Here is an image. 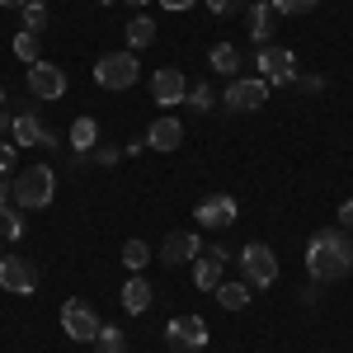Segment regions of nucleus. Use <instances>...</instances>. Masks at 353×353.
Here are the masks:
<instances>
[{"mask_svg": "<svg viewBox=\"0 0 353 353\" xmlns=\"http://www.w3.org/2000/svg\"><path fill=\"white\" fill-rule=\"evenodd\" d=\"M306 269L316 283H339L353 273V241L344 226H330V231H316L311 245H306Z\"/></svg>", "mask_w": 353, "mask_h": 353, "instance_id": "obj_1", "label": "nucleus"}, {"mask_svg": "<svg viewBox=\"0 0 353 353\" xmlns=\"http://www.w3.org/2000/svg\"><path fill=\"white\" fill-rule=\"evenodd\" d=\"M52 193H57L52 165H28V170H19V174L10 179V198H14L19 208H48Z\"/></svg>", "mask_w": 353, "mask_h": 353, "instance_id": "obj_2", "label": "nucleus"}, {"mask_svg": "<svg viewBox=\"0 0 353 353\" xmlns=\"http://www.w3.org/2000/svg\"><path fill=\"white\" fill-rule=\"evenodd\" d=\"M137 76H141V66H137L132 52H109V57H99V66H94V81L104 90H132Z\"/></svg>", "mask_w": 353, "mask_h": 353, "instance_id": "obj_3", "label": "nucleus"}, {"mask_svg": "<svg viewBox=\"0 0 353 353\" xmlns=\"http://www.w3.org/2000/svg\"><path fill=\"white\" fill-rule=\"evenodd\" d=\"M254 66H259V81L273 85H292L297 81V57H292V48H259V57H254Z\"/></svg>", "mask_w": 353, "mask_h": 353, "instance_id": "obj_4", "label": "nucleus"}, {"mask_svg": "<svg viewBox=\"0 0 353 353\" xmlns=\"http://www.w3.org/2000/svg\"><path fill=\"white\" fill-rule=\"evenodd\" d=\"M241 273L245 283H254V288H269V283H278V254H273L269 245H245L241 250Z\"/></svg>", "mask_w": 353, "mask_h": 353, "instance_id": "obj_5", "label": "nucleus"}, {"mask_svg": "<svg viewBox=\"0 0 353 353\" xmlns=\"http://www.w3.org/2000/svg\"><path fill=\"white\" fill-rule=\"evenodd\" d=\"M0 288L14 292V297H33V288H38V269L28 264L24 254H0Z\"/></svg>", "mask_w": 353, "mask_h": 353, "instance_id": "obj_6", "label": "nucleus"}, {"mask_svg": "<svg viewBox=\"0 0 353 353\" xmlns=\"http://www.w3.org/2000/svg\"><path fill=\"white\" fill-rule=\"evenodd\" d=\"M99 316H94V306L90 301H66L61 306V330L76 339V344H94V334H99Z\"/></svg>", "mask_w": 353, "mask_h": 353, "instance_id": "obj_7", "label": "nucleus"}, {"mask_svg": "<svg viewBox=\"0 0 353 353\" xmlns=\"http://www.w3.org/2000/svg\"><path fill=\"white\" fill-rule=\"evenodd\" d=\"M226 259H231V250H226V245H208V250L193 259V283H198L203 292H217V288H221V273H226Z\"/></svg>", "mask_w": 353, "mask_h": 353, "instance_id": "obj_8", "label": "nucleus"}, {"mask_svg": "<svg viewBox=\"0 0 353 353\" xmlns=\"http://www.w3.org/2000/svg\"><path fill=\"white\" fill-rule=\"evenodd\" d=\"M264 99H269V81H250V76H236V81L226 85V104L236 113H254V109H264Z\"/></svg>", "mask_w": 353, "mask_h": 353, "instance_id": "obj_9", "label": "nucleus"}, {"mask_svg": "<svg viewBox=\"0 0 353 353\" xmlns=\"http://www.w3.org/2000/svg\"><path fill=\"white\" fill-rule=\"evenodd\" d=\"M165 339H170V349H198L203 353V344H208V321L203 316H179V321H170L165 325Z\"/></svg>", "mask_w": 353, "mask_h": 353, "instance_id": "obj_10", "label": "nucleus"}, {"mask_svg": "<svg viewBox=\"0 0 353 353\" xmlns=\"http://www.w3.org/2000/svg\"><path fill=\"white\" fill-rule=\"evenodd\" d=\"M28 90H33V99H61L66 94V71L52 66V61H33L28 66Z\"/></svg>", "mask_w": 353, "mask_h": 353, "instance_id": "obj_11", "label": "nucleus"}, {"mask_svg": "<svg viewBox=\"0 0 353 353\" xmlns=\"http://www.w3.org/2000/svg\"><path fill=\"white\" fill-rule=\"evenodd\" d=\"M193 217L203 221V226H212V231H221V226H231V221L241 217V208H236L231 193H208V198L193 208Z\"/></svg>", "mask_w": 353, "mask_h": 353, "instance_id": "obj_12", "label": "nucleus"}, {"mask_svg": "<svg viewBox=\"0 0 353 353\" xmlns=\"http://www.w3.org/2000/svg\"><path fill=\"white\" fill-rule=\"evenodd\" d=\"M151 94H156V104H184V94H189V81H184V71L179 66H161L156 76H151Z\"/></svg>", "mask_w": 353, "mask_h": 353, "instance_id": "obj_13", "label": "nucleus"}, {"mask_svg": "<svg viewBox=\"0 0 353 353\" xmlns=\"http://www.w3.org/2000/svg\"><path fill=\"white\" fill-rule=\"evenodd\" d=\"M273 19H278V10H273L269 0H254V5L245 10V33H250V43H254V48H269Z\"/></svg>", "mask_w": 353, "mask_h": 353, "instance_id": "obj_14", "label": "nucleus"}, {"mask_svg": "<svg viewBox=\"0 0 353 353\" xmlns=\"http://www.w3.org/2000/svg\"><path fill=\"white\" fill-rule=\"evenodd\" d=\"M203 254V241L193 236V231H170L161 245V259L165 264H189V259H198Z\"/></svg>", "mask_w": 353, "mask_h": 353, "instance_id": "obj_15", "label": "nucleus"}, {"mask_svg": "<svg viewBox=\"0 0 353 353\" xmlns=\"http://www.w3.org/2000/svg\"><path fill=\"white\" fill-rule=\"evenodd\" d=\"M10 137H14V146H52V132L43 128V118H38L33 109H24L19 118H14V132Z\"/></svg>", "mask_w": 353, "mask_h": 353, "instance_id": "obj_16", "label": "nucleus"}, {"mask_svg": "<svg viewBox=\"0 0 353 353\" xmlns=\"http://www.w3.org/2000/svg\"><path fill=\"white\" fill-rule=\"evenodd\" d=\"M179 141H184V123H179V118H170V113L156 118V123H151V132H146V146H156V151H174Z\"/></svg>", "mask_w": 353, "mask_h": 353, "instance_id": "obj_17", "label": "nucleus"}, {"mask_svg": "<svg viewBox=\"0 0 353 353\" xmlns=\"http://www.w3.org/2000/svg\"><path fill=\"white\" fill-rule=\"evenodd\" d=\"M151 297H156V292H151V283H146L141 273H132V278H128V288H123V306H128V316H141V311L151 306Z\"/></svg>", "mask_w": 353, "mask_h": 353, "instance_id": "obj_18", "label": "nucleus"}, {"mask_svg": "<svg viewBox=\"0 0 353 353\" xmlns=\"http://www.w3.org/2000/svg\"><path fill=\"white\" fill-rule=\"evenodd\" d=\"M208 61H212V71H221V76L236 81V71H241V48H236V43H217Z\"/></svg>", "mask_w": 353, "mask_h": 353, "instance_id": "obj_19", "label": "nucleus"}, {"mask_svg": "<svg viewBox=\"0 0 353 353\" xmlns=\"http://www.w3.org/2000/svg\"><path fill=\"white\" fill-rule=\"evenodd\" d=\"M71 146H76V151H94V146H99V123H94V118H76V123H71Z\"/></svg>", "mask_w": 353, "mask_h": 353, "instance_id": "obj_20", "label": "nucleus"}, {"mask_svg": "<svg viewBox=\"0 0 353 353\" xmlns=\"http://www.w3.org/2000/svg\"><path fill=\"white\" fill-rule=\"evenodd\" d=\"M94 353H128V330L99 325V334H94Z\"/></svg>", "mask_w": 353, "mask_h": 353, "instance_id": "obj_21", "label": "nucleus"}, {"mask_svg": "<svg viewBox=\"0 0 353 353\" xmlns=\"http://www.w3.org/2000/svg\"><path fill=\"white\" fill-rule=\"evenodd\" d=\"M156 43V24L146 19V14H137V19H128V48H151Z\"/></svg>", "mask_w": 353, "mask_h": 353, "instance_id": "obj_22", "label": "nucleus"}, {"mask_svg": "<svg viewBox=\"0 0 353 353\" xmlns=\"http://www.w3.org/2000/svg\"><path fill=\"white\" fill-rule=\"evenodd\" d=\"M217 301L226 306V311H245V306H250V288H245V283H221Z\"/></svg>", "mask_w": 353, "mask_h": 353, "instance_id": "obj_23", "label": "nucleus"}, {"mask_svg": "<svg viewBox=\"0 0 353 353\" xmlns=\"http://www.w3.org/2000/svg\"><path fill=\"white\" fill-rule=\"evenodd\" d=\"M151 259H156V254H151V245H146V241H128V245H123V264H128L132 273H141Z\"/></svg>", "mask_w": 353, "mask_h": 353, "instance_id": "obj_24", "label": "nucleus"}, {"mask_svg": "<svg viewBox=\"0 0 353 353\" xmlns=\"http://www.w3.org/2000/svg\"><path fill=\"white\" fill-rule=\"evenodd\" d=\"M14 57H19V61H28V66H33V61H43V52H38V33H14Z\"/></svg>", "mask_w": 353, "mask_h": 353, "instance_id": "obj_25", "label": "nucleus"}, {"mask_svg": "<svg viewBox=\"0 0 353 353\" xmlns=\"http://www.w3.org/2000/svg\"><path fill=\"white\" fill-rule=\"evenodd\" d=\"M24 236V221L14 217V208H0V241H19Z\"/></svg>", "mask_w": 353, "mask_h": 353, "instance_id": "obj_26", "label": "nucleus"}, {"mask_svg": "<svg viewBox=\"0 0 353 353\" xmlns=\"http://www.w3.org/2000/svg\"><path fill=\"white\" fill-rule=\"evenodd\" d=\"M43 24H48V5H43V0H28V5H24V28H28V33H38Z\"/></svg>", "mask_w": 353, "mask_h": 353, "instance_id": "obj_27", "label": "nucleus"}, {"mask_svg": "<svg viewBox=\"0 0 353 353\" xmlns=\"http://www.w3.org/2000/svg\"><path fill=\"white\" fill-rule=\"evenodd\" d=\"M184 104L198 109V113H208V109H212V90H208V85H193L189 94H184Z\"/></svg>", "mask_w": 353, "mask_h": 353, "instance_id": "obj_28", "label": "nucleus"}, {"mask_svg": "<svg viewBox=\"0 0 353 353\" xmlns=\"http://www.w3.org/2000/svg\"><path fill=\"white\" fill-rule=\"evenodd\" d=\"M278 14H311L316 10V0H269Z\"/></svg>", "mask_w": 353, "mask_h": 353, "instance_id": "obj_29", "label": "nucleus"}, {"mask_svg": "<svg viewBox=\"0 0 353 353\" xmlns=\"http://www.w3.org/2000/svg\"><path fill=\"white\" fill-rule=\"evenodd\" d=\"M203 5H208L212 14H236V10H241L245 0H203Z\"/></svg>", "mask_w": 353, "mask_h": 353, "instance_id": "obj_30", "label": "nucleus"}, {"mask_svg": "<svg viewBox=\"0 0 353 353\" xmlns=\"http://www.w3.org/2000/svg\"><path fill=\"white\" fill-rule=\"evenodd\" d=\"M118 156H123L118 146H94V165H118Z\"/></svg>", "mask_w": 353, "mask_h": 353, "instance_id": "obj_31", "label": "nucleus"}, {"mask_svg": "<svg viewBox=\"0 0 353 353\" xmlns=\"http://www.w3.org/2000/svg\"><path fill=\"white\" fill-rule=\"evenodd\" d=\"M297 90H306V94H321V90H325V81H321V76H297Z\"/></svg>", "mask_w": 353, "mask_h": 353, "instance_id": "obj_32", "label": "nucleus"}, {"mask_svg": "<svg viewBox=\"0 0 353 353\" xmlns=\"http://www.w3.org/2000/svg\"><path fill=\"white\" fill-rule=\"evenodd\" d=\"M14 170V141H0V174Z\"/></svg>", "mask_w": 353, "mask_h": 353, "instance_id": "obj_33", "label": "nucleus"}, {"mask_svg": "<svg viewBox=\"0 0 353 353\" xmlns=\"http://www.w3.org/2000/svg\"><path fill=\"white\" fill-rule=\"evenodd\" d=\"M339 226L353 231V198H349V203H339Z\"/></svg>", "mask_w": 353, "mask_h": 353, "instance_id": "obj_34", "label": "nucleus"}, {"mask_svg": "<svg viewBox=\"0 0 353 353\" xmlns=\"http://www.w3.org/2000/svg\"><path fill=\"white\" fill-rule=\"evenodd\" d=\"M10 132H14V118H10V113L0 109V137H10Z\"/></svg>", "mask_w": 353, "mask_h": 353, "instance_id": "obj_35", "label": "nucleus"}, {"mask_svg": "<svg viewBox=\"0 0 353 353\" xmlns=\"http://www.w3.org/2000/svg\"><path fill=\"white\" fill-rule=\"evenodd\" d=\"M165 10H189V5H198V0H161Z\"/></svg>", "mask_w": 353, "mask_h": 353, "instance_id": "obj_36", "label": "nucleus"}, {"mask_svg": "<svg viewBox=\"0 0 353 353\" xmlns=\"http://www.w3.org/2000/svg\"><path fill=\"white\" fill-rule=\"evenodd\" d=\"M0 208H10V179H0Z\"/></svg>", "mask_w": 353, "mask_h": 353, "instance_id": "obj_37", "label": "nucleus"}, {"mask_svg": "<svg viewBox=\"0 0 353 353\" xmlns=\"http://www.w3.org/2000/svg\"><path fill=\"white\" fill-rule=\"evenodd\" d=\"M0 5H5V10H24L28 0H0Z\"/></svg>", "mask_w": 353, "mask_h": 353, "instance_id": "obj_38", "label": "nucleus"}, {"mask_svg": "<svg viewBox=\"0 0 353 353\" xmlns=\"http://www.w3.org/2000/svg\"><path fill=\"white\" fill-rule=\"evenodd\" d=\"M0 109H5V85H0Z\"/></svg>", "mask_w": 353, "mask_h": 353, "instance_id": "obj_39", "label": "nucleus"}, {"mask_svg": "<svg viewBox=\"0 0 353 353\" xmlns=\"http://www.w3.org/2000/svg\"><path fill=\"white\" fill-rule=\"evenodd\" d=\"M128 5H146V0H128Z\"/></svg>", "mask_w": 353, "mask_h": 353, "instance_id": "obj_40", "label": "nucleus"}, {"mask_svg": "<svg viewBox=\"0 0 353 353\" xmlns=\"http://www.w3.org/2000/svg\"><path fill=\"white\" fill-rule=\"evenodd\" d=\"M99 5H113V0H99Z\"/></svg>", "mask_w": 353, "mask_h": 353, "instance_id": "obj_41", "label": "nucleus"}]
</instances>
